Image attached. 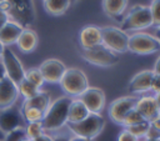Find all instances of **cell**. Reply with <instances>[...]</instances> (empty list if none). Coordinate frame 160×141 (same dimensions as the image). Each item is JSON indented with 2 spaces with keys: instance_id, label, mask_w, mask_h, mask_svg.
<instances>
[{
  "instance_id": "43",
  "label": "cell",
  "mask_w": 160,
  "mask_h": 141,
  "mask_svg": "<svg viewBox=\"0 0 160 141\" xmlns=\"http://www.w3.org/2000/svg\"><path fill=\"white\" fill-rule=\"evenodd\" d=\"M146 141H160V137H146Z\"/></svg>"
},
{
  "instance_id": "6",
  "label": "cell",
  "mask_w": 160,
  "mask_h": 141,
  "mask_svg": "<svg viewBox=\"0 0 160 141\" xmlns=\"http://www.w3.org/2000/svg\"><path fill=\"white\" fill-rule=\"evenodd\" d=\"M81 57L88 61L91 65L99 66V67H110L119 62L120 57L118 54L112 52L108 47H105L102 44L98 45L91 49H81Z\"/></svg>"
},
{
  "instance_id": "2",
  "label": "cell",
  "mask_w": 160,
  "mask_h": 141,
  "mask_svg": "<svg viewBox=\"0 0 160 141\" xmlns=\"http://www.w3.org/2000/svg\"><path fill=\"white\" fill-rule=\"evenodd\" d=\"M71 100L72 99L69 96H61L50 104L41 121L45 131H56L66 126L69 106L71 104Z\"/></svg>"
},
{
  "instance_id": "22",
  "label": "cell",
  "mask_w": 160,
  "mask_h": 141,
  "mask_svg": "<svg viewBox=\"0 0 160 141\" xmlns=\"http://www.w3.org/2000/svg\"><path fill=\"white\" fill-rule=\"evenodd\" d=\"M128 6V0H102V10L104 12L116 20L121 21V16L125 12Z\"/></svg>"
},
{
  "instance_id": "30",
  "label": "cell",
  "mask_w": 160,
  "mask_h": 141,
  "mask_svg": "<svg viewBox=\"0 0 160 141\" xmlns=\"http://www.w3.org/2000/svg\"><path fill=\"white\" fill-rule=\"evenodd\" d=\"M24 139H26L25 127H19V129L12 130L9 134H6L4 136V140L2 141H21Z\"/></svg>"
},
{
  "instance_id": "5",
  "label": "cell",
  "mask_w": 160,
  "mask_h": 141,
  "mask_svg": "<svg viewBox=\"0 0 160 141\" xmlns=\"http://www.w3.org/2000/svg\"><path fill=\"white\" fill-rule=\"evenodd\" d=\"M66 126L74 134V136L88 139V140H94L104 130L105 121L100 114L90 112L89 116L84 119L82 121L76 122V124H66Z\"/></svg>"
},
{
  "instance_id": "13",
  "label": "cell",
  "mask_w": 160,
  "mask_h": 141,
  "mask_svg": "<svg viewBox=\"0 0 160 141\" xmlns=\"http://www.w3.org/2000/svg\"><path fill=\"white\" fill-rule=\"evenodd\" d=\"M79 99L86 106L89 112L91 114H100V111L105 106V94L99 87H88Z\"/></svg>"
},
{
  "instance_id": "37",
  "label": "cell",
  "mask_w": 160,
  "mask_h": 141,
  "mask_svg": "<svg viewBox=\"0 0 160 141\" xmlns=\"http://www.w3.org/2000/svg\"><path fill=\"white\" fill-rule=\"evenodd\" d=\"M154 74H158V75H160V56L158 57V60L155 61V65H154Z\"/></svg>"
},
{
  "instance_id": "31",
  "label": "cell",
  "mask_w": 160,
  "mask_h": 141,
  "mask_svg": "<svg viewBox=\"0 0 160 141\" xmlns=\"http://www.w3.org/2000/svg\"><path fill=\"white\" fill-rule=\"evenodd\" d=\"M149 7L152 17V25L160 27V0H151V5Z\"/></svg>"
},
{
  "instance_id": "33",
  "label": "cell",
  "mask_w": 160,
  "mask_h": 141,
  "mask_svg": "<svg viewBox=\"0 0 160 141\" xmlns=\"http://www.w3.org/2000/svg\"><path fill=\"white\" fill-rule=\"evenodd\" d=\"M151 91H154L155 94L160 92V75L154 74L152 81H151Z\"/></svg>"
},
{
  "instance_id": "44",
  "label": "cell",
  "mask_w": 160,
  "mask_h": 141,
  "mask_svg": "<svg viewBox=\"0 0 160 141\" xmlns=\"http://www.w3.org/2000/svg\"><path fill=\"white\" fill-rule=\"evenodd\" d=\"M4 47H5V46H4V45L1 44V41H0V57H1V55H2V51H4Z\"/></svg>"
},
{
  "instance_id": "29",
  "label": "cell",
  "mask_w": 160,
  "mask_h": 141,
  "mask_svg": "<svg viewBox=\"0 0 160 141\" xmlns=\"http://www.w3.org/2000/svg\"><path fill=\"white\" fill-rule=\"evenodd\" d=\"M141 121H144V117L139 114V111L136 109H132L126 114V116H125V119L122 121V126L124 127H129V126L136 125V124H139Z\"/></svg>"
},
{
  "instance_id": "7",
  "label": "cell",
  "mask_w": 160,
  "mask_h": 141,
  "mask_svg": "<svg viewBox=\"0 0 160 141\" xmlns=\"http://www.w3.org/2000/svg\"><path fill=\"white\" fill-rule=\"evenodd\" d=\"M102 45L111 50L115 54H121L128 51L129 35L122 31L120 27L115 26H104L101 27Z\"/></svg>"
},
{
  "instance_id": "47",
  "label": "cell",
  "mask_w": 160,
  "mask_h": 141,
  "mask_svg": "<svg viewBox=\"0 0 160 141\" xmlns=\"http://www.w3.org/2000/svg\"><path fill=\"white\" fill-rule=\"evenodd\" d=\"M76 1H79V0H70V2H76Z\"/></svg>"
},
{
  "instance_id": "21",
  "label": "cell",
  "mask_w": 160,
  "mask_h": 141,
  "mask_svg": "<svg viewBox=\"0 0 160 141\" xmlns=\"http://www.w3.org/2000/svg\"><path fill=\"white\" fill-rule=\"evenodd\" d=\"M50 104H51V99H50L49 92L40 90L35 96L24 100V102H22L20 109L34 107V109H38V110H41L42 112H45L48 110V107L50 106Z\"/></svg>"
},
{
  "instance_id": "4",
  "label": "cell",
  "mask_w": 160,
  "mask_h": 141,
  "mask_svg": "<svg viewBox=\"0 0 160 141\" xmlns=\"http://www.w3.org/2000/svg\"><path fill=\"white\" fill-rule=\"evenodd\" d=\"M120 29L122 31H138L146 29L152 25V17L150 7L146 5H135L132 6L125 17L121 19Z\"/></svg>"
},
{
  "instance_id": "11",
  "label": "cell",
  "mask_w": 160,
  "mask_h": 141,
  "mask_svg": "<svg viewBox=\"0 0 160 141\" xmlns=\"http://www.w3.org/2000/svg\"><path fill=\"white\" fill-rule=\"evenodd\" d=\"M24 122L25 121L22 119L21 110L15 105L0 110V131L4 134V136L12 130H16L19 127H25Z\"/></svg>"
},
{
  "instance_id": "15",
  "label": "cell",
  "mask_w": 160,
  "mask_h": 141,
  "mask_svg": "<svg viewBox=\"0 0 160 141\" xmlns=\"http://www.w3.org/2000/svg\"><path fill=\"white\" fill-rule=\"evenodd\" d=\"M154 77L152 70H142L132 76L129 81L128 90L131 94H144L151 90V81Z\"/></svg>"
},
{
  "instance_id": "17",
  "label": "cell",
  "mask_w": 160,
  "mask_h": 141,
  "mask_svg": "<svg viewBox=\"0 0 160 141\" xmlns=\"http://www.w3.org/2000/svg\"><path fill=\"white\" fill-rule=\"evenodd\" d=\"M135 109L144 117V120H146L149 122L151 120H154L160 114V109H159L154 96H142V97L138 99Z\"/></svg>"
},
{
  "instance_id": "16",
  "label": "cell",
  "mask_w": 160,
  "mask_h": 141,
  "mask_svg": "<svg viewBox=\"0 0 160 141\" xmlns=\"http://www.w3.org/2000/svg\"><path fill=\"white\" fill-rule=\"evenodd\" d=\"M79 41L81 45V49H91V47H95L98 45H101L102 44L101 27L95 26V25L84 26L80 30Z\"/></svg>"
},
{
  "instance_id": "35",
  "label": "cell",
  "mask_w": 160,
  "mask_h": 141,
  "mask_svg": "<svg viewBox=\"0 0 160 141\" xmlns=\"http://www.w3.org/2000/svg\"><path fill=\"white\" fill-rule=\"evenodd\" d=\"M31 141H54V137H51L50 135H48V134L45 132V134L40 135L39 137H36V139H34V140H31Z\"/></svg>"
},
{
  "instance_id": "18",
  "label": "cell",
  "mask_w": 160,
  "mask_h": 141,
  "mask_svg": "<svg viewBox=\"0 0 160 141\" xmlns=\"http://www.w3.org/2000/svg\"><path fill=\"white\" fill-rule=\"evenodd\" d=\"M22 30L24 29L19 24L9 20L0 29V41H1V44L4 46H9V45H12V44H16V41H18V39H19V36H20Z\"/></svg>"
},
{
  "instance_id": "1",
  "label": "cell",
  "mask_w": 160,
  "mask_h": 141,
  "mask_svg": "<svg viewBox=\"0 0 160 141\" xmlns=\"http://www.w3.org/2000/svg\"><path fill=\"white\" fill-rule=\"evenodd\" d=\"M0 10L22 29H29L36 20L34 0H5L0 5Z\"/></svg>"
},
{
  "instance_id": "8",
  "label": "cell",
  "mask_w": 160,
  "mask_h": 141,
  "mask_svg": "<svg viewBox=\"0 0 160 141\" xmlns=\"http://www.w3.org/2000/svg\"><path fill=\"white\" fill-rule=\"evenodd\" d=\"M160 50V44L155 36L145 32H135L129 36L128 51L138 55H149Z\"/></svg>"
},
{
  "instance_id": "42",
  "label": "cell",
  "mask_w": 160,
  "mask_h": 141,
  "mask_svg": "<svg viewBox=\"0 0 160 141\" xmlns=\"http://www.w3.org/2000/svg\"><path fill=\"white\" fill-rule=\"evenodd\" d=\"M54 141H68V140H66L64 136H58V137L54 139Z\"/></svg>"
},
{
  "instance_id": "10",
  "label": "cell",
  "mask_w": 160,
  "mask_h": 141,
  "mask_svg": "<svg viewBox=\"0 0 160 141\" xmlns=\"http://www.w3.org/2000/svg\"><path fill=\"white\" fill-rule=\"evenodd\" d=\"M136 101H138V97H134V96H121V97L114 100L110 104L109 110H108L110 120L112 122L122 126V121H124L126 114L130 110L135 109Z\"/></svg>"
},
{
  "instance_id": "25",
  "label": "cell",
  "mask_w": 160,
  "mask_h": 141,
  "mask_svg": "<svg viewBox=\"0 0 160 141\" xmlns=\"http://www.w3.org/2000/svg\"><path fill=\"white\" fill-rule=\"evenodd\" d=\"M21 110V115L22 119L26 124L30 122H41L44 119V114L41 110L34 109V107H26V109H20Z\"/></svg>"
},
{
  "instance_id": "49",
  "label": "cell",
  "mask_w": 160,
  "mask_h": 141,
  "mask_svg": "<svg viewBox=\"0 0 160 141\" xmlns=\"http://www.w3.org/2000/svg\"><path fill=\"white\" fill-rule=\"evenodd\" d=\"M0 141H1V140H0Z\"/></svg>"
},
{
  "instance_id": "14",
  "label": "cell",
  "mask_w": 160,
  "mask_h": 141,
  "mask_svg": "<svg viewBox=\"0 0 160 141\" xmlns=\"http://www.w3.org/2000/svg\"><path fill=\"white\" fill-rule=\"evenodd\" d=\"M19 95L18 85L14 81H11L8 76L0 80V110L14 106Z\"/></svg>"
},
{
  "instance_id": "34",
  "label": "cell",
  "mask_w": 160,
  "mask_h": 141,
  "mask_svg": "<svg viewBox=\"0 0 160 141\" xmlns=\"http://www.w3.org/2000/svg\"><path fill=\"white\" fill-rule=\"evenodd\" d=\"M150 126H151V129H154V130H156L158 132H160V114H159L154 120L150 121Z\"/></svg>"
},
{
  "instance_id": "41",
  "label": "cell",
  "mask_w": 160,
  "mask_h": 141,
  "mask_svg": "<svg viewBox=\"0 0 160 141\" xmlns=\"http://www.w3.org/2000/svg\"><path fill=\"white\" fill-rule=\"evenodd\" d=\"M155 101H156V104H158V106H159V109H160V92H158V94H155Z\"/></svg>"
},
{
  "instance_id": "27",
  "label": "cell",
  "mask_w": 160,
  "mask_h": 141,
  "mask_svg": "<svg viewBox=\"0 0 160 141\" xmlns=\"http://www.w3.org/2000/svg\"><path fill=\"white\" fill-rule=\"evenodd\" d=\"M25 79L28 81H30L32 85H35L36 87H39V89L45 82L44 81V77H42V75L40 72V70H39V67H31V69L26 70L25 71Z\"/></svg>"
},
{
  "instance_id": "39",
  "label": "cell",
  "mask_w": 160,
  "mask_h": 141,
  "mask_svg": "<svg viewBox=\"0 0 160 141\" xmlns=\"http://www.w3.org/2000/svg\"><path fill=\"white\" fill-rule=\"evenodd\" d=\"M68 141H94V140H88V139H82V137L72 136V137H71V139H69Z\"/></svg>"
},
{
  "instance_id": "48",
  "label": "cell",
  "mask_w": 160,
  "mask_h": 141,
  "mask_svg": "<svg viewBox=\"0 0 160 141\" xmlns=\"http://www.w3.org/2000/svg\"><path fill=\"white\" fill-rule=\"evenodd\" d=\"M4 1H5V0H0V5H1V4L4 2Z\"/></svg>"
},
{
  "instance_id": "20",
  "label": "cell",
  "mask_w": 160,
  "mask_h": 141,
  "mask_svg": "<svg viewBox=\"0 0 160 141\" xmlns=\"http://www.w3.org/2000/svg\"><path fill=\"white\" fill-rule=\"evenodd\" d=\"M89 110L86 106L81 102L80 99H72L71 104L69 106V114H68V124H76L82 121L89 116Z\"/></svg>"
},
{
  "instance_id": "19",
  "label": "cell",
  "mask_w": 160,
  "mask_h": 141,
  "mask_svg": "<svg viewBox=\"0 0 160 141\" xmlns=\"http://www.w3.org/2000/svg\"><path fill=\"white\" fill-rule=\"evenodd\" d=\"M16 45L25 54H29V52L34 51L38 46V35H36V32L31 29H24L21 31L18 41H16Z\"/></svg>"
},
{
  "instance_id": "32",
  "label": "cell",
  "mask_w": 160,
  "mask_h": 141,
  "mask_svg": "<svg viewBox=\"0 0 160 141\" xmlns=\"http://www.w3.org/2000/svg\"><path fill=\"white\" fill-rule=\"evenodd\" d=\"M139 139H136L130 131H128L126 129H124L120 134H119V136H118V141H138Z\"/></svg>"
},
{
  "instance_id": "46",
  "label": "cell",
  "mask_w": 160,
  "mask_h": 141,
  "mask_svg": "<svg viewBox=\"0 0 160 141\" xmlns=\"http://www.w3.org/2000/svg\"><path fill=\"white\" fill-rule=\"evenodd\" d=\"M21 141H31V140H29V139L26 137V139H24V140H21Z\"/></svg>"
},
{
  "instance_id": "23",
  "label": "cell",
  "mask_w": 160,
  "mask_h": 141,
  "mask_svg": "<svg viewBox=\"0 0 160 141\" xmlns=\"http://www.w3.org/2000/svg\"><path fill=\"white\" fill-rule=\"evenodd\" d=\"M70 0H44L46 11L51 15H62L70 6Z\"/></svg>"
},
{
  "instance_id": "38",
  "label": "cell",
  "mask_w": 160,
  "mask_h": 141,
  "mask_svg": "<svg viewBox=\"0 0 160 141\" xmlns=\"http://www.w3.org/2000/svg\"><path fill=\"white\" fill-rule=\"evenodd\" d=\"M5 76H6L5 67H4V64H2V61H1V59H0V80H1L2 77H5Z\"/></svg>"
},
{
  "instance_id": "12",
  "label": "cell",
  "mask_w": 160,
  "mask_h": 141,
  "mask_svg": "<svg viewBox=\"0 0 160 141\" xmlns=\"http://www.w3.org/2000/svg\"><path fill=\"white\" fill-rule=\"evenodd\" d=\"M66 69L68 67L65 66V64L59 59H46L39 66L44 81L50 84H59Z\"/></svg>"
},
{
  "instance_id": "40",
  "label": "cell",
  "mask_w": 160,
  "mask_h": 141,
  "mask_svg": "<svg viewBox=\"0 0 160 141\" xmlns=\"http://www.w3.org/2000/svg\"><path fill=\"white\" fill-rule=\"evenodd\" d=\"M155 37H156V40L160 44V27H156V30H155Z\"/></svg>"
},
{
  "instance_id": "24",
  "label": "cell",
  "mask_w": 160,
  "mask_h": 141,
  "mask_svg": "<svg viewBox=\"0 0 160 141\" xmlns=\"http://www.w3.org/2000/svg\"><path fill=\"white\" fill-rule=\"evenodd\" d=\"M18 89H19V94L24 97V100L35 96V95L40 91L39 87H36L35 85H32V84H31L30 81H28L25 77H24V80H21V81L18 84Z\"/></svg>"
},
{
  "instance_id": "3",
  "label": "cell",
  "mask_w": 160,
  "mask_h": 141,
  "mask_svg": "<svg viewBox=\"0 0 160 141\" xmlns=\"http://www.w3.org/2000/svg\"><path fill=\"white\" fill-rule=\"evenodd\" d=\"M59 84L69 97H79L89 87L85 72L78 67H68Z\"/></svg>"
},
{
  "instance_id": "26",
  "label": "cell",
  "mask_w": 160,
  "mask_h": 141,
  "mask_svg": "<svg viewBox=\"0 0 160 141\" xmlns=\"http://www.w3.org/2000/svg\"><path fill=\"white\" fill-rule=\"evenodd\" d=\"M128 131H130L136 139H140V137H146L148 134H149V130H150V122L144 120L136 125H132V126H129V127H125Z\"/></svg>"
},
{
  "instance_id": "36",
  "label": "cell",
  "mask_w": 160,
  "mask_h": 141,
  "mask_svg": "<svg viewBox=\"0 0 160 141\" xmlns=\"http://www.w3.org/2000/svg\"><path fill=\"white\" fill-rule=\"evenodd\" d=\"M8 21H9V16H8L4 11H1V10H0V29H1V27H2Z\"/></svg>"
},
{
  "instance_id": "45",
  "label": "cell",
  "mask_w": 160,
  "mask_h": 141,
  "mask_svg": "<svg viewBox=\"0 0 160 141\" xmlns=\"http://www.w3.org/2000/svg\"><path fill=\"white\" fill-rule=\"evenodd\" d=\"M0 140H1V141H2V140H4V134H2V132H1V131H0Z\"/></svg>"
},
{
  "instance_id": "28",
  "label": "cell",
  "mask_w": 160,
  "mask_h": 141,
  "mask_svg": "<svg viewBox=\"0 0 160 141\" xmlns=\"http://www.w3.org/2000/svg\"><path fill=\"white\" fill-rule=\"evenodd\" d=\"M25 132H26V137L29 140H34V139L39 137L40 135L45 134V130H44L41 122H30V124H26Z\"/></svg>"
},
{
  "instance_id": "9",
  "label": "cell",
  "mask_w": 160,
  "mask_h": 141,
  "mask_svg": "<svg viewBox=\"0 0 160 141\" xmlns=\"http://www.w3.org/2000/svg\"><path fill=\"white\" fill-rule=\"evenodd\" d=\"M0 59H1L2 64H4L6 76L11 81H14L18 85L21 80H24L25 69H24L21 61L19 60V57L15 55V52L9 46L4 47V51H2V55H1Z\"/></svg>"
}]
</instances>
